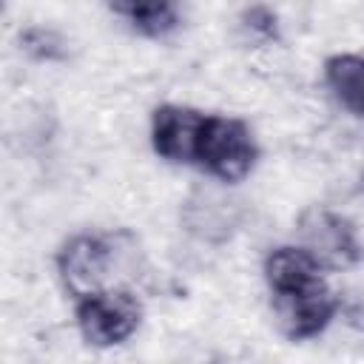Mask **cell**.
I'll list each match as a JSON object with an SVG mask.
<instances>
[{"label":"cell","instance_id":"9","mask_svg":"<svg viewBox=\"0 0 364 364\" xmlns=\"http://www.w3.org/2000/svg\"><path fill=\"white\" fill-rule=\"evenodd\" d=\"M114 6L142 31L162 34L173 26V0H114Z\"/></svg>","mask_w":364,"mask_h":364},{"label":"cell","instance_id":"5","mask_svg":"<svg viewBox=\"0 0 364 364\" xmlns=\"http://www.w3.org/2000/svg\"><path fill=\"white\" fill-rule=\"evenodd\" d=\"M60 273L63 282L74 296H91L102 290L108 273V247L102 239L77 236L60 253Z\"/></svg>","mask_w":364,"mask_h":364},{"label":"cell","instance_id":"2","mask_svg":"<svg viewBox=\"0 0 364 364\" xmlns=\"http://www.w3.org/2000/svg\"><path fill=\"white\" fill-rule=\"evenodd\" d=\"M77 324L88 344L111 347L125 341L139 324V304L131 293H91L77 301Z\"/></svg>","mask_w":364,"mask_h":364},{"label":"cell","instance_id":"4","mask_svg":"<svg viewBox=\"0 0 364 364\" xmlns=\"http://www.w3.org/2000/svg\"><path fill=\"white\" fill-rule=\"evenodd\" d=\"M205 125H208V117L193 108L162 105L154 111V119H151L154 151L168 162H196Z\"/></svg>","mask_w":364,"mask_h":364},{"label":"cell","instance_id":"1","mask_svg":"<svg viewBox=\"0 0 364 364\" xmlns=\"http://www.w3.org/2000/svg\"><path fill=\"white\" fill-rule=\"evenodd\" d=\"M256 162V142L245 122L230 117H208L196 165L225 182L242 179Z\"/></svg>","mask_w":364,"mask_h":364},{"label":"cell","instance_id":"7","mask_svg":"<svg viewBox=\"0 0 364 364\" xmlns=\"http://www.w3.org/2000/svg\"><path fill=\"white\" fill-rule=\"evenodd\" d=\"M267 284L276 296H293L313 290L321 282V264L304 247H279L264 262Z\"/></svg>","mask_w":364,"mask_h":364},{"label":"cell","instance_id":"8","mask_svg":"<svg viewBox=\"0 0 364 364\" xmlns=\"http://www.w3.org/2000/svg\"><path fill=\"white\" fill-rule=\"evenodd\" d=\"M324 77L336 100L353 114L364 117V57L336 54L324 65Z\"/></svg>","mask_w":364,"mask_h":364},{"label":"cell","instance_id":"6","mask_svg":"<svg viewBox=\"0 0 364 364\" xmlns=\"http://www.w3.org/2000/svg\"><path fill=\"white\" fill-rule=\"evenodd\" d=\"M333 313H336V299L327 290V284L293 296H276V316L290 338L318 336L330 324Z\"/></svg>","mask_w":364,"mask_h":364},{"label":"cell","instance_id":"3","mask_svg":"<svg viewBox=\"0 0 364 364\" xmlns=\"http://www.w3.org/2000/svg\"><path fill=\"white\" fill-rule=\"evenodd\" d=\"M301 247L327 267H347L361 259V245L347 219L330 210H307L299 222Z\"/></svg>","mask_w":364,"mask_h":364}]
</instances>
